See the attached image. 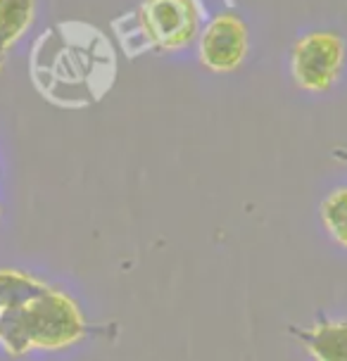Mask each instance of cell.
Listing matches in <instances>:
<instances>
[{"label": "cell", "instance_id": "8", "mask_svg": "<svg viewBox=\"0 0 347 361\" xmlns=\"http://www.w3.org/2000/svg\"><path fill=\"white\" fill-rule=\"evenodd\" d=\"M48 283L19 269H0V312L3 309H22L31 305Z\"/></svg>", "mask_w": 347, "mask_h": 361}, {"label": "cell", "instance_id": "5", "mask_svg": "<svg viewBox=\"0 0 347 361\" xmlns=\"http://www.w3.org/2000/svg\"><path fill=\"white\" fill-rule=\"evenodd\" d=\"M197 62L212 74H233L250 55V29L238 12H217L195 41Z\"/></svg>", "mask_w": 347, "mask_h": 361}, {"label": "cell", "instance_id": "10", "mask_svg": "<svg viewBox=\"0 0 347 361\" xmlns=\"http://www.w3.org/2000/svg\"><path fill=\"white\" fill-rule=\"evenodd\" d=\"M0 345L10 357H27L29 352H34L27 331V319H24V307L0 312Z\"/></svg>", "mask_w": 347, "mask_h": 361}, {"label": "cell", "instance_id": "3", "mask_svg": "<svg viewBox=\"0 0 347 361\" xmlns=\"http://www.w3.org/2000/svg\"><path fill=\"white\" fill-rule=\"evenodd\" d=\"M31 350L60 352L79 345L88 335L81 307L67 293L46 288L31 305L24 307Z\"/></svg>", "mask_w": 347, "mask_h": 361}, {"label": "cell", "instance_id": "4", "mask_svg": "<svg viewBox=\"0 0 347 361\" xmlns=\"http://www.w3.org/2000/svg\"><path fill=\"white\" fill-rule=\"evenodd\" d=\"M347 62V43L333 29H312L295 38L288 67L295 86L321 95L340 81Z\"/></svg>", "mask_w": 347, "mask_h": 361}, {"label": "cell", "instance_id": "1", "mask_svg": "<svg viewBox=\"0 0 347 361\" xmlns=\"http://www.w3.org/2000/svg\"><path fill=\"white\" fill-rule=\"evenodd\" d=\"M34 81L60 107H88L117 81V53L100 29L83 22L57 24L34 50Z\"/></svg>", "mask_w": 347, "mask_h": 361}, {"label": "cell", "instance_id": "2", "mask_svg": "<svg viewBox=\"0 0 347 361\" xmlns=\"http://www.w3.org/2000/svg\"><path fill=\"white\" fill-rule=\"evenodd\" d=\"M202 0H140L128 15L114 19V34L128 57L143 53H183L205 27Z\"/></svg>", "mask_w": 347, "mask_h": 361}, {"label": "cell", "instance_id": "11", "mask_svg": "<svg viewBox=\"0 0 347 361\" xmlns=\"http://www.w3.org/2000/svg\"><path fill=\"white\" fill-rule=\"evenodd\" d=\"M331 154L338 159V162H345L347 164V147H336V150H333Z\"/></svg>", "mask_w": 347, "mask_h": 361}, {"label": "cell", "instance_id": "9", "mask_svg": "<svg viewBox=\"0 0 347 361\" xmlns=\"http://www.w3.org/2000/svg\"><path fill=\"white\" fill-rule=\"evenodd\" d=\"M319 216L326 233L333 238V243H338L340 247L347 250V185L331 190L321 200Z\"/></svg>", "mask_w": 347, "mask_h": 361}, {"label": "cell", "instance_id": "6", "mask_svg": "<svg viewBox=\"0 0 347 361\" xmlns=\"http://www.w3.org/2000/svg\"><path fill=\"white\" fill-rule=\"evenodd\" d=\"M288 333L314 361H347V321L319 316L312 326H288Z\"/></svg>", "mask_w": 347, "mask_h": 361}, {"label": "cell", "instance_id": "7", "mask_svg": "<svg viewBox=\"0 0 347 361\" xmlns=\"http://www.w3.org/2000/svg\"><path fill=\"white\" fill-rule=\"evenodd\" d=\"M38 0H0V69L36 19Z\"/></svg>", "mask_w": 347, "mask_h": 361}]
</instances>
